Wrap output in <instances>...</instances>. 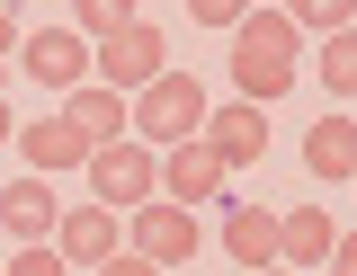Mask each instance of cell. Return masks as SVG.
<instances>
[{"label":"cell","instance_id":"cell-1","mask_svg":"<svg viewBox=\"0 0 357 276\" xmlns=\"http://www.w3.org/2000/svg\"><path fill=\"white\" fill-rule=\"evenodd\" d=\"M295 63H304V27H295L286 9H250V18L232 27V90L241 98H259V107L286 98L295 81H304Z\"/></svg>","mask_w":357,"mask_h":276},{"label":"cell","instance_id":"cell-2","mask_svg":"<svg viewBox=\"0 0 357 276\" xmlns=\"http://www.w3.org/2000/svg\"><path fill=\"white\" fill-rule=\"evenodd\" d=\"M206 134V90L188 72H152L134 90V143H197Z\"/></svg>","mask_w":357,"mask_h":276},{"label":"cell","instance_id":"cell-3","mask_svg":"<svg viewBox=\"0 0 357 276\" xmlns=\"http://www.w3.org/2000/svg\"><path fill=\"white\" fill-rule=\"evenodd\" d=\"M152 72H170V36L152 18H126V27H107L89 45V81H107V90H143Z\"/></svg>","mask_w":357,"mask_h":276},{"label":"cell","instance_id":"cell-4","mask_svg":"<svg viewBox=\"0 0 357 276\" xmlns=\"http://www.w3.org/2000/svg\"><path fill=\"white\" fill-rule=\"evenodd\" d=\"M81 170H89V196H98V205L134 214V205L161 187V152H152V143H126V134H116V143H98Z\"/></svg>","mask_w":357,"mask_h":276},{"label":"cell","instance_id":"cell-5","mask_svg":"<svg viewBox=\"0 0 357 276\" xmlns=\"http://www.w3.org/2000/svg\"><path fill=\"white\" fill-rule=\"evenodd\" d=\"M126 223H134V250H143L152 268H188V259H197V214H188L178 196H143Z\"/></svg>","mask_w":357,"mask_h":276},{"label":"cell","instance_id":"cell-6","mask_svg":"<svg viewBox=\"0 0 357 276\" xmlns=\"http://www.w3.org/2000/svg\"><path fill=\"white\" fill-rule=\"evenodd\" d=\"M18 72H27L36 90H81L89 81V36L81 27H36V36H18Z\"/></svg>","mask_w":357,"mask_h":276},{"label":"cell","instance_id":"cell-7","mask_svg":"<svg viewBox=\"0 0 357 276\" xmlns=\"http://www.w3.org/2000/svg\"><path fill=\"white\" fill-rule=\"evenodd\" d=\"M54 250H63L72 268H98V259H116V250H126V214H116V205H98V196H89L81 214L63 205V223H54Z\"/></svg>","mask_w":357,"mask_h":276},{"label":"cell","instance_id":"cell-8","mask_svg":"<svg viewBox=\"0 0 357 276\" xmlns=\"http://www.w3.org/2000/svg\"><path fill=\"white\" fill-rule=\"evenodd\" d=\"M206 152H215L223 170L259 161V152H268V107H259V98H232V107H206Z\"/></svg>","mask_w":357,"mask_h":276},{"label":"cell","instance_id":"cell-9","mask_svg":"<svg viewBox=\"0 0 357 276\" xmlns=\"http://www.w3.org/2000/svg\"><path fill=\"white\" fill-rule=\"evenodd\" d=\"M223 179H232V170L206 152V134L161 152V196H178V205H223Z\"/></svg>","mask_w":357,"mask_h":276},{"label":"cell","instance_id":"cell-10","mask_svg":"<svg viewBox=\"0 0 357 276\" xmlns=\"http://www.w3.org/2000/svg\"><path fill=\"white\" fill-rule=\"evenodd\" d=\"M63 116H72V134L98 152V143H116V134H134V107H126V90H107V81H81V90H63Z\"/></svg>","mask_w":357,"mask_h":276},{"label":"cell","instance_id":"cell-11","mask_svg":"<svg viewBox=\"0 0 357 276\" xmlns=\"http://www.w3.org/2000/svg\"><path fill=\"white\" fill-rule=\"evenodd\" d=\"M0 223L18 232V241H54V223H63V205H54V187H45V170H27V179L0 187Z\"/></svg>","mask_w":357,"mask_h":276},{"label":"cell","instance_id":"cell-12","mask_svg":"<svg viewBox=\"0 0 357 276\" xmlns=\"http://www.w3.org/2000/svg\"><path fill=\"white\" fill-rule=\"evenodd\" d=\"M304 170H312L321 187L357 179V116H312V134H304Z\"/></svg>","mask_w":357,"mask_h":276},{"label":"cell","instance_id":"cell-13","mask_svg":"<svg viewBox=\"0 0 357 276\" xmlns=\"http://www.w3.org/2000/svg\"><path fill=\"white\" fill-rule=\"evenodd\" d=\"M331 250H340V223L304 205V214H277V259L286 268H331Z\"/></svg>","mask_w":357,"mask_h":276},{"label":"cell","instance_id":"cell-14","mask_svg":"<svg viewBox=\"0 0 357 276\" xmlns=\"http://www.w3.org/2000/svg\"><path fill=\"white\" fill-rule=\"evenodd\" d=\"M18 152H27V170H45V179H54V170H81L89 161V143L72 134V116H36V125H18Z\"/></svg>","mask_w":357,"mask_h":276},{"label":"cell","instance_id":"cell-15","mask_svg":"<svg viewBox=\"0 0 357 276\" xmlns=\"http://www.w3.org/2000/svg\"><path fill=\"white\" fill-rule=\"evenodd\" d=\"M223 250L241 268H277V214L268 205H223Z\"/></svg>","mask_w":357,"mask_h":276},{"label":"cell","instance_id":"cell-16","mask_svg":"<svg viewBox=\"0 0 357 276\" xmlns=\"http://www.w3.org/2000/svg\"><path fill=\"white\" fill-rule=\"evenodd\" d=\"M321 90L357 98V27H340V36H321Z\"/></svg>","mask_w":357,"mask_h":276},{"label":"cell","instance_id":"cell-17","mask_svg":"<svg viewBox=\"0 0 357 276\" xmlns=\"http://www.w3.org/2000/svg\"><path fill=\"white\" fill-rule=\"evenodd\" d=\"M286 18H295L304 36H340V27L357 18V0H286Z\"/></svg>","mask_w":357,"mask_h":276},{"label":"cell","instance_id":"cell-18","mask_svg":"<svg viewBox=\"0 0 357 276\" xmlns=\"http://www.w3.org/2000/svg\"><path fill=\"white\" fill-rule=\"evenodd\" d=\"M126 18H134V0H72V27H81L89 45H98L107 27H126Z\"/></svg>","mask_w":357,"mask_h":276},{"label":"cell","instance_id":"cell-19","mask_svg":"<svg viewBox=\"0 0 357 276\" xmlns=\"http://www.w3.org/2000/svg\"><path fill=\"white\" fill-rule=\"evenodd\" d=\"M0 276H72V259H63L54 241H18V259H9Z\"/></svg>","mask_w":357,"mask_h":276},{"label":"cell","instance_id":"cell-20","mask_svg":"<svg viewBox=\"0 0 357 276\" xmlns=\"http://www.w3.org/2000/svg\"><path fill=\"white\" fill-rule=\"evenodd\" d=\"M188 18H197V27H241L250 0H188Z\"/></svg>","mask_w":357,"mask_h":276},{"label":"cell","instance_id":"cell-21","mask_svg":"<svg viewBox=\"0 0 357 276\" xmlns=\"http://www.w3.org/2000/svg\"><path fill=\"white\" fill-rule=\"evenodd\" d=\"M98 276H161V268H152L143 250H116V259H98Z\"/></svg>","mask_w":357,"mask_h":276},{"label":"cell","instance_id":"cell-22","mask_svg":"<svg viewBox=\"0 0 357 276\" xmlns=\"http://www.w3.org/2000/svg\"><path fill=\"white\" fill-rule=\"evenodd\" d=\"M331 268H340V276H357V232H340V250H331Z\"/></svg>","mask_w":357,"mask_h":276},{"label":"cell","instance_id":"cell-23","mask_svg":"<svg viewBox=\"0 0 357 276\" xmlns=\"http://www.w3.org/2000/svg\"><path fill=\"white\" fill-rule=\"evenodd\" d=\"M9 54H18V18L0 9V63H9Z\"/></svg>","mask_w":357,"mask_h":276},{"label":"cell","instance_id":"cell-24","mask_svg":"<svg viewBox=\"0 0 357 276\" xmlns=\"http://www.w3.org/2000/svg\"><path fill=\"white\" fill-rule=\"evenodd\" d=\"M9 134H18V116H9V98H0V143H9Z\"/></svg>","mask_w":357,"mask_h":276},{"label":"cell","instance_id":"cell-25","mask_svg":"<svg viewBox=\"0 0 357 276\" xmlns=\"http://www.w3.org/2000/svg\"><path fill=\"white\" fill-rule=\"evenodd\" d=\"M250 276H295V268H286V259H277V268H250Z\"/></svg>","mask_w":357,"mask_h":276},{"label":"cell","instance_id":"cell-26","mask_svg":"<svg viewBox=\"0 0 357 276\" xmlns=\"http://www.w3.org/2000/svg\"><path fill=\"white\" fill-rule=\"evenodd\" d=\"M0 90H9V72H0Z\"/></svg>","mask_w":357,"mask_h":276},{"label":"cell","instance_id":"cell-27","mask_svg":"<svg viewBox=\"0 0 357 276\" xmlns=\"http://www.w3.org/2000/svg\"><path fill=\"white\" fill-rule=\"evenodd\" d=\"M321 276H340V268H321Z\"/></svg>","mask_w":357,"mask_h":276},{"label":"cell","instance_id":"cell-28","mask_svg":"<svg viewBox=\"0 0 357 276\" xmlns=\"http://www.w3.org/2000/svg\"><path fill=\"white\" fill-rule=\"evenodd\" d=\"M349 187H357V179H349Z\"/></svg>","mask_w":357,"mask_h":276}]
</instances>
